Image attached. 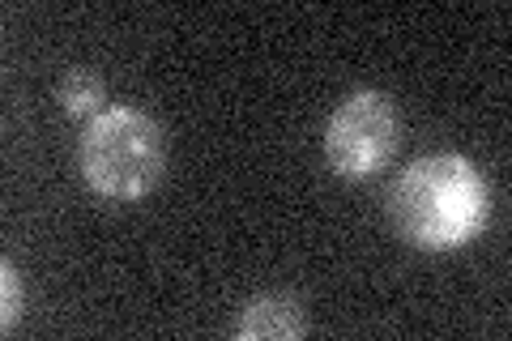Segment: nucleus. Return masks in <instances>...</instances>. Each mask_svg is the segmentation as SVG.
<instances>
[{
	"label": "nucleus",
	"mask_w": 512,
	"mask_h": 341,
	"mask_svg": "<svg viewBox=\"0 0 512 341\" xmlns=\"http://www.w3.org/2000/svg\"><path fill=\"white\" fill-rule=\"evenodd\" d=\"M389 218L423 252L466 248L491 218L487 180L466 154H427L389 188Z\"/></svg>",
	"instance_id": "nucleus-1"
},
{
	"label": "nucleus",
	"mask_w": 512,
	"mask_h": 341,
	"mask_svg": "<svg viewBox=\"0 0 512 341\" xmlns=\"http://www.w3.org/2000/svg\"><path fill=\"white\" fill-rule=\"evenodd\" d=\"M77 162L99 197L137 201L154 192L167 171V133L141 107H107L86 124Z\"/></svg>",
	"instance_id": "nucleus-2"
},
{
	"label": "nucleus",
	"mask_w": 512,
	"mask_h": 341,
	"mask_svg": "<svg viewBox=\"0 0 512 341\" xmlns=\"http://www.w3.org/2000/svg\"><path fill=\"white\" fill-rule=\"evenodd\" d=\"M402 145V111L384 90H359L325 124V158L342 180H372Z\"/></svg>",
	"instance_id": "nucleus-3"
},
{
	"label": "nucleus",
	"mask_w": 512,
	"mask_h": 341,
	"mask_svg": "<svg viewBox=\"0 0 512 341\" xmlns=\"http://www.w3.org/2000/svg\"><path fill=\"white\" fill-rule=\"evenodd\" d=\"M235 333L244 341H299L308 333V316L291 295H261L244 307Z\"/></svg>",
	"instance_id": "nucleus-4"
},
{
	"label": "nucleus",
	"mask_w": 512,
	"mask_h": 341,
	"mask_svg": "<svg viewBox=\"0 0 512 341\" xmlns=\"http://www.w3.org/2000/svg\"><path fill=\"white\" fill-rule=\"evenodd\" d=\"M60 103H64V111L69 116H94L99 111V103H103V81H99V73H90V69H69L60 77Z\"/></svg>",
	"instance_id": "nucleus-5"
},
{
	"label": "nucleus",
	"mask_w": 512,
	"mask_h": 341,
	"mask_svg": "<svg viewBox=\"0 0 512 341\" xmlns=\"http://www.w3.org/2000/svg\"><path fill=\"white\" fill-rule=\"evenodd\" d=\"M0 299H5V307H0V333H13L22 320V286H18V269H13V261L0 265Z\"/></svg>",
	"instance_id": "nucleus-6"
}]
</instances>
